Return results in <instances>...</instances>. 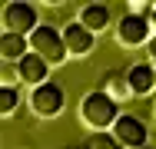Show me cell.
Returning a JSON list of instances; mask_svg holds the SVG:
<instances>
[{"label":"cell","mask_w":156,"mask_h":149,"mask_svg":"<svg viewBox=\"0 0 156 149\" xmlns=\"http://www.w3.org/2000/svg\"><path fill=\"white\" fill-rule=\"evenodd\" d=\"M120 116H123L120 103L110 99L103 89H93V93H87L80 99V123L90 126L93 133H113V126H116Z\"/></svg>","instance_id":"6da1fadb"},{"label":"cell","mask_w":156,"mask_h":149,"mask_svg":"<svg viewBox=\"0 0 156 149\" xmlns=\"http://www.w3.org/2000/svg\"><path fill=\"white\" fill-rule=\"evenodd\" d=\"M30 50L37 57H43L50 66H60L63 60L70 57V53H66V43H63V30L50 27V23H40V27L30 33Z\"/></svg>","instance_id":"7a4b0ae2"},{"label":"cell","mask_w":156,"mask_h":149,"mask_svg":"<svg viewBox=\"0 0 156 149\" xmlns=\"http://www.w3.org/2000/svg\"><path fill=\"white\" fill-rule=\"evenodd\" d=\"M27 103H30V113L40 119H53L63 113V106H66V93H63L60 83H43V86L30 89V96H27Z\"/></svg>","instance_id":"3957f363"},{"label":"cell","mask_w":156,"mask_h":149,"mask_svg":"<svg viewBox=\"0 0 156 149\" xmlns=\"http://www.w3.org/2000/svg\"><path fill=\"white\" fill-rule=\"evenodd\" d=\"M3 33H20V36H30L33 30L40 27V13L33 3H23V0H10L3 3Z\"/></svg>","instance_id":"277c9868"},{"label":"cell","mask_w":156,"mask_h":149,"mask_svg":"<svg viewBox=\"0 0 156 149\" xmlns=\"http://www.w3.org/2000/svg\"><path fill=\"white\" fill-rule=\"evenodd\" d=\"M153 40V20L150 17H136V13H126L116 20V43L126 50H136V47H146Z\"/></svg>","instance_id":"5b68a950"},{"label":"cell","mask_w":156,"mask_h":149,"mask_svg":"<svg viewBox=\"0 0 156 149\" xmlns=\"http://www.w3.org/2000/svg\"><path fill=\"white\" fill-rule=\"evenodd\" d=\"M113 136H116V143L123 149H143L146 146V123L140 116H133V113H123V116L116 119V126H113Z\"/></svg>","instance_id":"8992f818"},{"label":"cell","mask_w":156,"mask_h":149,"mask_svg":"<svg viewBox=\"0 0 156 149\" xmlns=\"http://www.w3.org/2000/svg\"><path fill=\"white\" fill-rule=\"evenodd\" d=\"M63 43H66L70 57H87V53H93V47H96V33H90L80 20H73V23L63 27Z\"/></svg>","instance_id":"52a82bcc"},{"label":"cell","mask_w":156,"mask_h":149,"mask_svg":"<svg viewBox=\"0 0 156 149\" xmlns=\"http://www.w3.org/2000/svg\"><path fill=\"white\" fill-rule=\"evenodd\" d=\"M17 66H20V83H27L30 89L43 86V83H50V63H47L43 57H37L33 50L20 60Z\"/></svg>","instance_id":"ba28073f"},{"label":"cell","mask_w":156,"mask_h":149,"mask_svg":"<svg viewBox=\"0 0 156 149\" xmlns=\"http://www.w3.org/2000/svg\"><path fill=\"white\" fill-rule=\"evenodd\" d=\"M126 80H129L133 96H150L156 89V66H150V63H133L126 70Z\"/></svg>","instance_id":"9c48e42d"},{"label":"cell","mask_w":156,"mask_h":149,"mask_svg":"<svg viewBox=\"0 0 156 149\" xmlns=\"http://www.w3.org/2000/svg\"><path fill=\"white\" fill-rule=\"evenodd\" d=\"M80 23L90 30V33H103V30L113 23V10L106 3H83L80 7Z\"/></svg>","instance_id":"30bf717a"},{"label":"cell","mask_w":156,"mask_h":149,"mask_svg":"<svg viewBox=\"0 0 156 149\" xmlns=\"http://www.w3.org/2000/svg\"><path fill=\"white\" fill-rule=\"evenodd\" d=\"M27 53H30V36H20V33H3L0 36V57H3V63H20Z\"/></svg>","instance_id":"8fae6325"},{"label":"cell","mask_w":156,"mask_h":149,"mask_svg":"<svg viewBox=\"0 0 156 149\" xmlns=\"http://www.w3.org/2000/svg\"><path fill=\"white\" fill-rule=\"evenodd\" d=\"M103 93L110 96V99H116V103H123V99H133V89H129V80H126V73H106L103 76Z\"/></svg>","instance_id":"7c38bea8"},{"label":"cell","mask_w":156,"mask_h":149,"mask_svg":"<svg viewBox=\"0 0 156 149\" xmlns=\"http://www.w3.org/2000/svg\"><path fill=\"white\" fill-rule=\"evenodd\" d=\"M17 106H20V93H17V89H10V86H0V116H3V119L13 116V113H17Z\"/></svg>","instance_id":"4fadbf2b"},{"label":"cell","mask_w":156,"mask_h":149,"mask_svg":"<svg viewBox=\"0 0 156 149\" xmlns=\"http://www.w3.org/2000/svg\"><path fill=\"white\" fill-rule=\"evenodd\" d=\"M0 86H10V89L20 86V66L17 63H3L0 66Z\"/></svg>","instance_id":"5bb4252c"},{"label":"cell","mask_w":156,"mask_h":149,"mask_svg":"<svg viewBox=\"0 0 156 149\" xmlns=\"http://www.w3.org/2000/svg\"><path fill=\"white\" fill-rule=\"evenodd\" d=\"M87 149H120V143H116L113 133H93L90 143H87Z\"/></svg>","instance_id":"9a60e30c"},{"label":"cell","mask_w":156,"mask_h":149,"mask_svg":"<svg viewBox=\"0 0 156 149\" xmlns=\"http://www.w3.org/2000/svg\"><path fill=\"white\" fill-rule=\"evenodd\" d=\"M146 50H150V60H153V63H156V33H153V40L146 43Z\"/></svg>","instance_id":"2e32d148"},{"label":"cell","mask_w":156,"mask_h":149,"mask_svg":"<svg viewBox=\"0 0 156 149\" xmlns=\"http://www.w3.org/2000/svg\"><path fill=\"white\" fill-rule=\"evenodd\" d=\"M150 20H153V27H156V10H153V17H150Z\"/></svg>","instance_id":"e0dca14e"},{"label":"cell","mask_w":156,"mask_h":149,"mask_svg":"<svg viewBox=\"0 0 156 149\" xmlns=\"http://www.w3.org/2000/svg\"><path fill=\"white\" fill-rule=\"evenodd\" d=\"M66 149H87V146H66Z\"/></svg>","instance_id":"ac0fdd59"},{"label":"cell","mask_w":156,"mask_h":149,"mask_svg":"<svg viewBox=\"0 0 156 149\" xmlns=\"http://www.w3.org/2000/svg\"><path fill=\"white\" fill-rule=\"evenodd\" d=\"M153 96H156V89H153Z\"/></svg>","instance_id":"d6986e66"},{"label":"cell","mask_w":156,"mask_h":149,"mask_svg":"<svg viewBox=\"0 0 156 149\" xmlns=\"http://www.w3.org/2000/svg\"><path fill=\"white\" fill-rule=\"evenodd\" d=\"M143 149H146V146H143Z\"/></svg>","instance_id":"ffe728a7"}]
</instances>
